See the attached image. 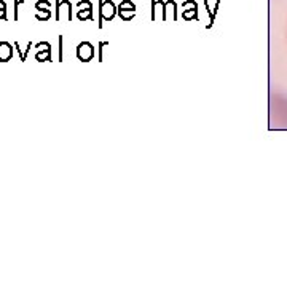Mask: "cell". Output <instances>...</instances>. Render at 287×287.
<instances>
[{
    "label": "cell",
    "mask_w": 287,
    "mask_h": 287,
    "mask_svg": "<svg viewBox=\"0 0 287 287\" xmlns=\"http://www.w3.org/2000/svg\"><path fill=\"white\" fill-rule=\"evenodd\" d=\"M56 19L57 21L72 19V3L69 0H56Z\"/></svg>",
    "instance_id": "1"
},
{
    "label": "cell",
    "mask_w": 287,
    "mask_h": 287,
    "mask_svg": "<svg viewBox=\"0 0 287 287\" xmlns=\"http://www.w3.org/2000/svg\"><path fill=\"white\" fill-rule=\"evenodd\" d=\"M77 56H78V59H80V61H85V62L89 61L91 56H93V47H91V43L83 42V43L78 45Z\"/></svg>",
    "instance_id": "2"
},
{
    "label": "cell",
    "mask_w": 287,
    "mask_h": 287,
    "mask_svg": "<svg viewBox=\"0 0 287 287\" xmlns=\"http://www.w3.org/2000/svg\"><path fill=\"white\" fill-rule=\"evenodd\" d=\"M118 13H120V16L123 19H131L134 16V13H136V6L129 2V0H126V2H123L120 6H118Z\"/></svg>",
    "instance_id": "3"
},
{
    "label": "cell",
    "mask_w": 287,
    "mask_h": 287,
    "mask_svg": "<svg viewBox=\"0 0 287 287\" xmlns=\"http://www.w3.org/2000/svg\"><path fill=\"white\" fill-rule=\"evenodd\" d=\"M13 56V48L8 42H0V62L10 61Z\"/></svg>",
    "instance_id": "4"
},
{
    "label": "cell",
    "mask_w": 287,
    "mask_h": 287,
    "mask_svg": "<svg viewBox=\"0 0 287 287\" xmlns=\"http://www.w3.org/2000/svg\"><path fill=\"white\" fill-rule=\"evenodd\" d=\"M101 16L104 19H112L115 16V5L112 2H101Z\"/></svg>",
    "instance_id": "5"
},
{
    "label": "cell",
    "mask_w": 287,
    "mask_h": 287,
    "mask_svg": "<svg viewBox=\"0 0 287 287\" xmlns=\"http://www.w3.org/2000/svg\"><path fill=\"white\" fill-rule=\"evenodd\" d=\"M78 8H85V10H78V19H80V21L91 19V8H93V6H91L89 2H86V0H85V2H80L78 3Z\"/></svg>",
    "instance_id": "6"
},
{
    "label": "cell",
    "mask_w": 287,
    "mask_h": 287,
    "mask_svg": "<svg viewBox=\"0 0 287 287\" xmlns=\"http://www.w3.org/2000/svg\"><path fill=\"white\" fill-rule=\"evenodd\" d=\"M50 16H51L50 8H42V10H37L35 11V18L38 19V21H48Z\"/></svg>",
    "instance_id": "7"
},
{
    "label": "cell",
    "mask_w": 287,
    "mask_h": 287,
    "mask_svg": "<svg viewBox=\"0 0 287 287\" xmlns=\"http://www.w3.org/2000/svg\"><path fill=\"white\" fill-rule=\"evenodd\" d=\"M37 59L38 61H50V48H43L42 51H38Z\"/></svg>",
    "instance_id": "8"
},
{
    "label": "cell",
    "mask_w": 287,
    "mask_h": 287,
    "mask_svg": "<svg viewBox=\"0 0 287 287\" xmlns=\"http://www.w3.org/2000/svg\"><path fill=\"white\" fill-rule=\"evenodd\" d=\"M35 8H37V10H42V8H50V2H47V0H38V2L35 3Z\"/></svg>",
    "instance_id": "9"
},
{
    "label": "cell",
    "mask_w": 287,
    "mask_h": 287,
    "mask_svg": "<svg viewBox=\"0 0 287 287\" xmlns=\"http://www.w3.org/2000/svg\"><path fill=\"white\" fill-rule=\"evenodd\" d=\"M6 18V8H0V19Z\"/></svg>",
    "instance_id": "10"
},
{
    "label": "cell",
    "mask_w": 287,
    "mask_h": 287,
    "mask_svg": "<svg viewBox=\"0 0 287 287\" xmlns=\"http://www.w3.org/2000/svg\"><path fill=\"white\" fill-rule=\"evenodd\" d=\"M0 8H6V3L3 2V0H0Z\"/></svg>",
    "instance_id": "11"
}]
</instances>
